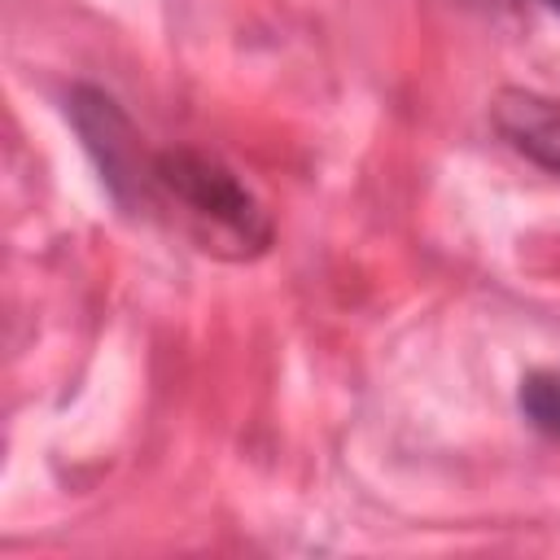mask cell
<instances>
[{
    "mask_svg": "<svg viewBox=\"0 0 560 560\" xmlns=\"http://www.w3.org/2000/svg\"><path fill=\"white\" fill-rule=\"evenodd\" d=\"M547 4H551V9H556V13H560V0H547Z\"/></svg>",
    "mask_w": 560,
    "mask_h": 560,
    "instance_id": "5",
    "label": "cell"
},
{
    "mask_svg": "<svg viewBox=\"0 0 560 560\" xmlns=\"http://www.w3.org/2000/svg\"><path fill=\"white\" fill-rule=\"evenodd\" d=\"M144 188H158L206 254L254 258L271 245V219L232 166L201 149H162L149 158Z\"/></svg>",
    "mask_w": 560,
    "mask_h": 560,
    "instance_id": "1",
    "label": "cell"
},
{
    "mask_svg": "<svg viewBox=\"0 0 560 560\" xmlns=\"http://www.w3.org/2000/svg\"><path fill=\"white\" fill-rule=\"evenodd\" d=\"M494 131L534 166L560 175V101L525 88H503L490 105Z\"/></svg>",
    "mask_w": 560,
    "mask_h": 560,
    "instance_id": "3",
    "label": "cell"
},
{
    "mask_svg": "<svg viewBox=\"0 0 560 560\" xmlns=\"http://www.w3.org/2000/svg\"><path fill=\"white\" fill-rule=\"evenodd\" d=\"M70 118L88 144V153L101 166V179L109 184V192L127 206L131 192H144V175H149V158H140L136 144V127L131 118L118 109L114 96L96 92V88H74L70 96Z\"/></svg>",
    "mask_w": 560,
    "mask_h": 560,
    "instance_id": "2",
    "label": "cell"
},
{
    "mask_svg": "<svg viewBox=\"0 0 560 560\" xmlns=\"http://www.w3.org/2000/svg\"><path fill=\"white\" fill-rule=\"evenodd\" d=\"M516 402H521V416L542 433V438H556L560 442V372H529L516 389Z\"/></svg>",
    "mask_w": 560,
    "mask_h": 560,
    "instance_id": "4",
    "label": "cell"
}]
</instances>
